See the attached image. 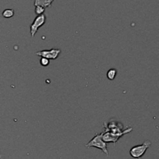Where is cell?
<instances>
[{
  "instance_id": "cell-1",
  "label": "cell",
  "mask_w": 159,
  "mask_h": 159,
  "mask_svg": "<svg viewBox=\"0 0 159 159\" xmlns=\"http://www.w3.org/2000/svg\"><path fill=\"white\" fill-rule=\"evenodd\" d=\"M85 147H87L98 148V149H100L106 155H108L109 154L108 150H107V143L104 142L102 139V132L96 133L93 137V138L85 144Z\"/></svg>"
},
{
  "instance_id": "cell-2",
  "label": "cell",
  "mask_w": 159,
  "mask_h": 159,
  "mask_svg": "<svg viewBox=\"0 0 159 159\" xmlns=\"http://www.w3.org/2000/svg\"><path fill=\"white\" fill-rule=\"evenodd\" d=\"M152 145L150 140H144L142 144L136 145L130 150V154L134 158H141Z\"/></svg>"
},
{
  "instance_id": "cell-3",
  "label": "cell",
  "mask_w": 159,
  "mask_h": 159,
  "mask_svg": "<svg viewBox=\"0 0 159 159\" xmlns=\"http://www.w3.org/2000/svg\"><path fill=\"white\" fill-rule=\"evenodd\" d=\"M47 17L46 15L44 14H41V15H38L35 17L33 23H31L30 28V31L31 37H34L35 34H37L39 28L44 25L45 22H46Z\"/></svg>"
},
{
  "instance_id": "cell-4",
  "label": "cell",
  "mask_w": 159,
  "mask_h": 159,
  "mask_svg": "<svg viewBox=\"0 0 159 159\" xmlns=\"http://www.w3.org/2000/svg\"><path fill=\"white\" fill-rule=\"evenodd\" d=\"M61 52V51L59 48H53L50 50H41V51H38L35 53V55H37V56H40V57L47 58L49 60L50 59L54 60V59H56L58 57Z\"/></svg>"
},
{
  "instance_id": "cell-5",
  "label": "cell",
  "mask_w": 159,
  "mask_h": 159,
  "mask_svg": "<svg viewBox=\"0 0 159 159\" xmlns=\"http://www.w3.org/2000/svg\"><path fill=\"white\" fill-rule=\"evenodd\" d=\"M54 1V0H35L34 6H40L46 9L48 7H51V4Z\"/></svg>"
},
{
  "instance_id": "cell-6",
  "label": "cell",
  "mask_w": 159,
  "mask_h": 159,
  "mask_svg": "<svg viewBox=\"0 0 159 159\" xmlns=\"http://www.w3.org/2000/svg\"><path fill=\"white\" fill-rule=\"evenodd\" d=\"M15 14V11L12 9H5L4 11L2 13V16L4 18H11Z\"/></svg>"
},
{
  "instance_id": "cell-7",
  "label": "cell",
  "mask_w": 159,
  "mask_h": 159,
  "mask_svg": "<svg viewBox=\"0 0 159 159\" xmlns=\"http://www.w3.org/2000/svg\"><path fill=\"white\" fill-rule=\"evenodd\" d=\"M116 73H117V71H116V69H110L107 71V76L110 80H113L115 79L116 76Z\"/></svg>"
},
{
  "instance_id": "cell-8",
  "label": "cell",
  "mask_w": 159,
  "mask_h": 159,
  "mask_svg": "<svg viewBox=\"0 0 159 159\" xmlns=\"http://www.w3.org/2000/svg\"><path fill=\"white\" fill-rule=\"evenodd\" d=\"M44 11H45V9L43 7H42V6H35V13L37 14V16L43 14Z\"/></svg>"
},
{
  "instance_id": "cell-9",
  "label": "cell",
  "mask_w": 159,
  "mask_h": 159,
  "mask_svg": "<svg viewBox=\"0 0 159 159\" xmlns=\"http://www.w3.org/2000/svg\"><path fill=\"white\" fill-rule=\"evenodd\" d=\"M40 63L42 66L46 67L50 64V60L48 59H47V58L41 57V59H40Z\"/></svg>"
},
{
  "instance_id": "cell-10",
  "label": "cell",
  "mask_w": 159,
  "mask_h": 159,
  "mask_svg": "<svg viewBox=\"0 0 159 159\" xmlns=\"http://www.w3.org/2000/svg\"><path fill=\"white\" fill-rule=\"evenodd\" d=\"M0 159H2V156L1 155H0Z\"/></svg>"
}]
</instances>
